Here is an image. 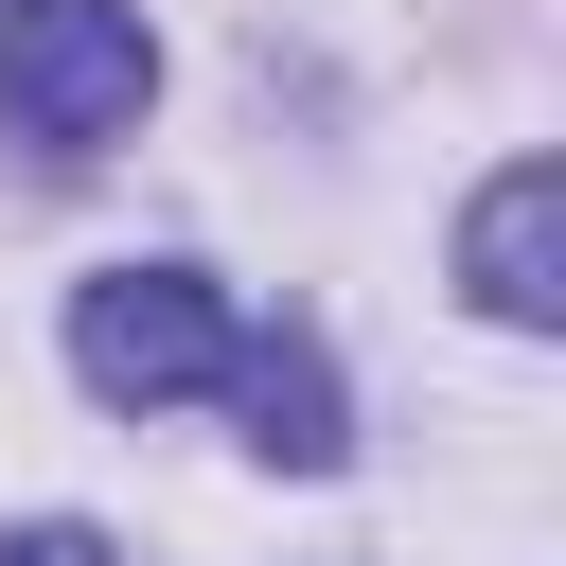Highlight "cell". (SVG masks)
Instances as JSON below:
<instances>
[{
  "label": "cell",
  "mask_w": 566,
  "mask_h": 566,
  "mask_svg": "<svg viewBox=\"0 0 566 566\" xmlns=\"http://www.w3.org/2000/svg\"><path fill=\"white\" fill-rule=\"evenodd\" d=\"M142 106H159V35L124 0H0V142L106 159Z\"/></svg>",
  "instance_id": "1"
},
{
  "label": "cell",
  "mask_w": 566,
  "mask_h": 566,
  "mask_svg": "<svg viewBox=\"0 0 566 566\" xmlns=\"http://www.w3.org/2000/svg\"><path fill=\"white\" fill-rule=\"evenodd\" d=\"M71 371L106 407H177V389L230 371V301L195 265H106V283H71Z\"/></svg>",
  "instance_id": "2"
},
{
  "label": "cell",
  "mask_w": 566,
  "mask_h": 566,
  "mask_svg": "<svg viewBox=\"0 0 566 566\" xmlns=\"http://www.w3.org/2000/svg\"><path fill=\"white\" fill-rule=\"evenodd\" d=\"M460 283H478V318H513V336L566 318V177H548V159H513V177L460 212Z\"/></svg>",
  "instance_id": "3"
},
{
  "label": "cell",
  "mask_w": 566,
  "mask_h": 566,
  "mask_svg": "<svg viewBox=\"0 0 566 566\" xmlns=\"http://www.w3.org/2000/svg\"><path fill=\"white\" fill-rule=\"evenodd\" d=\"M230 371H248V442H265L283 478H336V442H354V424H336V354H318V336H265V354H230Z\"/></svg>",
  "instance_id": "4"
},
{
  "label": "cell",
  "mask_w": 566,
  "mask_h": 566,
  "mask_svg": "<svg viewBox=\"0 0 566 566\" xmlns=\"http://www.w3.org/2000/svg\"><path fill=\"white\" fill-rule=\"evenodd\" d=\"M0 566H124V548H106V531H71V513H53V531H18V548H0Z\"/></svg>",
  "instance_id": "5"
}]
</instances>
